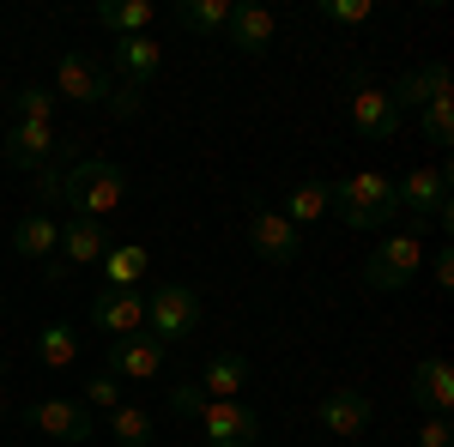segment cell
Instances as JSON below:
<instances>
[{
  "instance_id": "obj_1",
  "label": "cell",
  "mask_w": 454,
  "mask_h": 447,
  "mask_svg": "<svg viewBox=\"0 0 454 447\" xmlns=\"http://www.w3.org/2000/svg\"><path fill=\"white\" fill-rule=\"evenodd\" d=\"M61 200H67L73 218H98L109 224L115 212L128 206V170L115 158H79L61 170Z\"/></svg>"
},
{
  "instance_id": "obj_2",
  "label": "cell",
  "mask_w": 454,
  "mask_h": 447,
  "mask_svg": "<svg viewBox=\"0 0 454 447\" xmlns=\"http://www.w3.org/2000/svg\"><path fill=\"white\" fill-rule=\"evenodd\" d=\"M333 212H340L346 230H382L387 218L400 212V200H394V175L357 170V175H346V181H333Z\"/></svg>"
},
{
  "instance_id": "obj_3",
  "label": "cell",
  "mask_w": 454,
  "mask_h": 447,
  "mask_svg": "<svg viewBox=\"0 0 454 447\" xmlns=\"http://www.w3.org/2000/svg\"><path fill=\"white\" fill-rule=\"evenodd\" d=\"M194 327H200V290H194V284L164 278V284H152V290H145V333H152L158 344L188 339Z\"/></svg>"
},
{
  "instance_id": "obj_4",
  "label": "cell",
  "mask_w": 454,
  "mask_h": 447,
  "mask_svg": "<svg viewBox=\"0 0 454 447\" xmlns=\"http://www.w3.org/2000/svg\"><path fill=\"white\" fill-rule=\"evenodd\" d=\"M424 273V236L419 230H394L370 248V260H364V284L370 290H406V284H419Z\"/></svg>"
},
{
  "instance_id": "obj_5",
  "label": "cell",
  "mask_w": 454,
  "mask_h": 447,
  "mask_svg": "<svg viewBox=\"0 0 454 447\" xmlns=\"http://www.w3.org/2000/svg\"><path fill=\"white\" fill-rule=\"evenodd\" d=\"M400 212H412V230L424 236V224H449V164H424L394 181Z\"/></svg>"
},
{
  "instance_id": "obj_6",
  "label": "cell",
  "mask_w": 454,
  "mask_h": 447,
  "mask_svg": "<svg viewBox=\"0 0 454 447\" xmlns=\"http://www.w3.org/2000/svg\"><path fill=\"white\" fill-rule=\"evenodd\" d=\"M25 429H31V435H43V442L85 447L91 435H98V417L85 412L79 399H67V393H49V399H36L31 412H25Z\"/></svg>"
},
{
  "instance_id": "obj_7",
  "label": "cell",
  "mask_w": 454,
  "mask_h": 447,
  "mask_svg": "<svg viewBox=\"0 0 454 447\" xmlns=\"http://www.w3.org/2000/svg\"><path fill=\"white\" fill-rule=\"evenodd\" d=\"M248 248H254V260H267V266H291V260L303 254V230H297L279 206H254L248 212Z\"/></svg>"
},
{
  "instance_id": "obj_8",
  "label": "cell",
  "mask_w": 454,
  "mask_h": 447,
  "mask_svg": "<svg viewBox=\"0 0 454 447\" xmlns=\"http://www.w3.org/2000/svg\"><path fill=\"white\" fill-rule=\"evenodd\" d=\"M0 145H6V164H12V170L43 175V170H55V151H61L67 139H61V127H49V121H12Z\"/></svg>"
},
{
  "instance_id": "obj_9",
  "label": "cell",
  "mask_w": 454,
  "mask_h": 447,
  "mask_svg": "<svg viewBox=\"0 0 454 447\" xmlns=\"http://www.w3.org/2000/svg\"><path fill=\"white\" fill-rule=\"evenodd\" d=\"M200 435H207V447H254L261 442V412L243 399H212L200 412Z\"/></svg>"
},
{
  "instance_id": "obj_10",
  "label": "cell",
  "mask_w": 454,
  "mask_h": 447,
  "mask_svg": "<svg viewBox=\"0 0 454 447\" xmlns=\"http://www.w3.org/2000/svg\"><path fill=\"white\" fill-rule=\"evenodd\" d=\"M49 91H55L61 104L98 109L109 97V79H104L98 61H85V55H61V61H55V79H49Z\"/></svg>"
},
{
  "instance_id": "obj_11",
  "label": "cell",
  "mask_w": 454,
  "mask_h": 447,
  "mask_svg": "<svg viewBox=\"0 0 454 447\" xmlns=\"http://www.w3.org/2000/svg\"><path fill=\"white\" fill-rule=\"evenodd\" d=\"M170 363V344H158L152 333H134V339H109V375L115 381H158Z\"/></svg>"
},
{
  "instance_id": "obj_12",
  "label": "cell",
  "mask_w": 454,
  "mask_h": 447,
  "mask_svg": "<svg viewBox=\"0 0 454 447\" xmlns=\"http://www.w3.org/2000/svg\"><path fill=\"white\" fill-rule=\"evenodd\" d=\"M91 327L109 333V339L145 333V290H98L91 297Z\"/></svg>"
},
{
  "instance_id": "obj_13",
  "label": "cell",
  "mask_w": 454,
  "mask_h": 447,
  "mask_svg": "<svg viewBox=\"0 0 454 447\" xmlns=\"http://www.w3.org/2000/svg\"><path fill=\"white\" fill-rule=\"evenodd\" d=\"M109 254V230L98 218H61V248H55V260L67 266V273H85V266H98Z\"/></svg>"
},
{
  "instance_id": "obj_14",
  "label": "cell",
  "mask_w": 454,
  "mask_h": 447,
  "mask_svg": "<svg viewBox=\"0 0 454 447\" xmlns=\"http://www.w3.org/2000/svg\"><path fill=\"white\" fill-rule=\"evenodd\" d=\"M231 49L237 55H267L273 49V36H279V19H273V6H254V0H231Z\"/></svg>"
},
{
  "instance_id": "obj_15",
  "label": "cell",
  "mask_w": 454,
  "mask_h": 447,
  "mask_svg": "<svg viewBox=\"0 0 454 447\" xmlns=\"http://www.w3.org/2000/svg\"><path fill=\"white\" fill-rule=\"evenodd\" d=\"M351 127L370 139V145H382V139L400 134V109H394V97H387L382 85H370V79H364V85L351 91Z\"/></svg>"
},
{
  "instance_id": "obj_16",
  "label": "cell",
  "mask_w": 454,
  "mask_h": 447,
  "mask_svg": "<svg viewBox=\"0 0 454 447\" xmlns=\"http://www.w3.org/2000/svg\"><path fill=\"white\" fill-rule=\"evenodd\" d=\"M370 417H376V405H370V393H364V387H333V393L321 399V429H327V435H340V442L364 435V429H370Z\"/></svg>"
},
{
  "instance_id": "obj_17",
  "label": "cell",
  "mask_w": 454,
  "mask_h": 447,
  "mask_svg": "<svg viewBox=\"0 0 454 447\" xmlns=\"http://www.w3.org/2000/svg\"><path fill=\"white\" fill-rule=\"evenodd\" d=\"M55 248H61V212H43L31 206L19 224H12V254L19 260H36V266H49L55 260Z\"/></svg>"
},
{
  "instance_id": "obj_18",
  "label": "cell",
  "mask_w": 454,
  "mask_h": 447,
  "mask_svg": "<svg viewBox=\"0 0 454 447\" xmlns=\"http://www.w3.org/2000/svg\"><path fill=\"white\" fill-rule=\"evenodd\" d=\"M115 73H121V85H134L145 91L158 73H164V42L145 31V36H115Z\"/></svg>"
},
{
  "instance_id": "obj_19",
  "label": "cell",
  "mask_w": 454,
  "mask_h": 447,
  "mask_svg": "<svg viewBox=\"0 0 454 447\" xmlns=\"http://www.w3.org/2000/svg\"><path fill=\"white\" fill-rule=\"evenodd\" d=\"M387 97H394V109H400V115H406V109H424V104H436V97H454L449 61H430V67H412V73H400Z\"/></svg>"
},
{
  "instance_id": "obj_20",
  "label": "cell",
  "mask_w": 454,
  "mask_h": 447,
  "mask_svg": "<svg viewBox=\"0 0 454 447\" xmlns=\"http://www.w3.org/2000/svg\"><path fill=\"white\" fill-rule=\"evenodd\" d=\"M412 405L424 417H449L454 412V369L449 357H424L419 369H412Z\"/></svg>"
},
{
  "instance_id": "obj_21",
  "label": "cell",
  "mask_w": 454,
  "mask_h": 447,
  "mask_svg": "<svg viewBox=\"0 0 454 447\" xmlns=\"http://www.w3.org/2000/svg\"><path fill=\"white\" fill-rule=\"evenodd\" d=\"M98 273H104V290H140L145 278H152V248L145 242H109Z\"/></svg>"
},
{
  "instance_id": "obj_22",
  "label": "cell",
  "mask_w": 454,
  "mask_h": 447,
  "mask_svg": "<svg viewBox=\"0 0 454 447\" xmlns=\"http://www.w3.org/2000/svg\"><path fill=\"white\" fill-rule=\"evenodd\" d=\"M79 327L73 320H49L43 333L31 339V357H36V369H49V375H61V369H73L79 363Z\"/></svg>"
},
{
  "instance_id": "obj_23",
  "label": "cell",
  "mask_w": 454,
  "mask_h": 447,
  "mask_svg": "<svg viewBox=\"0 0 454 447\" xmlns=\"http://www.w3.org/2000/svg\"><path fill=\"white\" fill-rule=\"evenodd\" d=\"M194 381L207 387V399H243V387H248V357H243V351H212L207 369H200Z\"/></svg>"
},
{
  "instance_id": "obj_24",
  "label": "cell",
  "mask_w": 454,
  "mask_h": 447,
  "mask_svg": "<svg viewBox=\"0 0 454 447\" xmlns=\"http://www.w3.org/2000/svg\"><path fill=\"white\" fill-rule=\"evenodd\" d=\"M285 218L297 224V230H309V224H321L327 212H333V181H297L291 194H285Z\"/></svg>"
},
{
  "instance_id": "obj_25",
  "label": "cell",
  "mask_w": 454,
  "mask_h": 447,
  "mask_svg": "<svg viewBox=\"0 0 454 447\" xmlns=\"http://www.w3.org/2000/svg\"><path fill=\"white\" fill-rule=\"evenodd\" d=\"M152 19H158L152 0H104V6H98V25L115 31V36H145V31H152Z\"/></svg>"
},
{
  "instance_id": "obj_26",
  "label": "cell",
  "mask_w": 454,
  "mask_h": 447,
  "mask_svg": "<svg viewBox=\"0 0 454 447\" xmlns=\"http://www.w3.org/2000/svg\"><path fill=\"white\" fill-rule=\"evenodd\" d=\"M176 25H182L188 36H224L231 0H176Z\"/></svg>"
},
{
  "instance_id": "obj_27",
  "label": "cell",
  "mask_w": 454,
  "mask_h": 447,
  "mask_svg": "<svg viewBox=\"0 0 454 447\" xmlns=\"http://www.w3.org/2000/svg\"><path fill=\"white\" fill-rule=\"evenodd\" d=\"M109 435H115V447H152V417L140 405H115L109 412Z\"/></svg>"
},
{
  "instance_id": "obj_28",
  "label": "cell",
  "mask_w": 454,
  "mask_h": 447,
  "mask_svg": "<svg viewBox=\"0 0 454 447\" xmlns=\"http://www.w3.org/2000/svg\"><path fill=\"white\" fill-rule=\"evenodd\" d=\"M55 115H61V97H55L49 85H25V91L12 97V121H49V127H55Z\"/></svg>"
},
{
  "instance_id": "obj_29",
  "label": "cell",
  "mask_w": 454,
  "mask_h": 447,
  "mask_svg": "<svg viewBox=\"0 0 454 447\" xmlns=\"http://www.w3.org/2000/svg\"><path fill=\"white\" fill-rule=\"evenodd\" d=\"M79 405H85V412H91V417H98V412H115V405H128V399H121V381H115V375H109V369H104V375H91V381H85V387H79Z\"/></svg>"
},
{
  "instance_id": "obj_30",
  "label": "cell",
  "mask_w": 454,
  "mask_h": 447,
  "mask_svg": "<svg viewBox=\"0 0 454 447\" xmlns=\"http://www.w3.org/2000/svg\"><path fill=\"white\" fill-rule=\"evenodd\" d=\"M419 134H424V145H449L454 139V97H436V104L419 109Z\"/></svg>"
},
{
  "instance_id": "obj_31",
  "label": "cell",
  "mask_w": 454,
  "mask_h": 447,
  "mask_svg": "<svg viewBox=\"0 0 454 447\" xmlns=\"http://www.w3.org/2000/svg\"><path fill=\"white\" fill-rule=\"evenodd\" d=\"M212 399H207V387L200 381H176L170 387V412L176 417H188V423H200V412H207Z\"/></svg>"
},
{
  "instance_id": "obj_32",
  "label": "cell",
  "mask_w": 454,
  "mask_h": 447,
  "mask_svg": "<svg viewBox=\"0 0 454 447\" xmlns=\"http://www.w3.org/2000/svg\"><path fill=\"white\" fill-rule=\"evenodd\" d=\"M321 19L340 31H357V25H370V0H321Z\"/></svg>"
},
{
  "instance_id": "obj_33",
  "label": "cell",
  "mask_w": 454,
  "mask_h": 447,
  "mask_svg": "<svg viewBox=\"0 0 454 447\" xmlns=\"http://www.w3.org/2000/svg\"><path fill=\"white\" fill-rule=\"evenodd\" d=\"M104 109H109V115H115V121H134V115H140V109H145V97H140V91H134V85H109Z\"/></svg>"
},
{
  "instance_id": "obj_34",
  "label": "cell",
  "mask_w": 454,
  "mask_h": 447,
  "mask_svg": "<svg viewBox=\"0 0 454 447\" xmlns=\"http://www.w3.org/2000/svg\"><path fill=\"white\" fill-rule=\"evenodd\" d=\"M419 447H454L449 417H424V423H419Z\"/></svg>"
},
{
  "instance_id": "obj_35",
  "label": "cell",
  "mask_w": 454,
  "mask_h": 447,
  "mask_svg": "<svg viewBox=\"0 0 454 447\" xmlns=\"http://www.w3.org/2000/svg\"><path fill=\"white\" fill-rule=\"evenodd\" d=\"M430 278H436V290H454V248H436V260H430Z\"/></svg>"
},
{
  "instance_id": "obj_36",
  "label": "cell",
  "mask_w": 454,
  "mask_h": 447,
  "mask_svg": "<svg viewBox=\"0 0 454 447\" xmlns=\"http://www.w3.org/2000/svg\"><path fill=\"white\" fill-rule=\"evenodd\" d=\"M0 375H6V351H0Z\"/></svg>"
},
{
  "instance_id": "obj_37",
  "label": "cell",
  "mask_w": 454,
  "mask_h": 447,
  "mask_svg": "<svg viewBox=\"0 0 454 447\" xmlns=\"http://www.w3.org/2000/svg\"><path fill=\"white\" fill-rule=\"evenodd\" d=\"M0 423H6V405H0Z\"/></svg>"
}]
</instances>
